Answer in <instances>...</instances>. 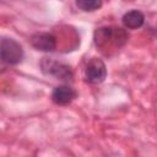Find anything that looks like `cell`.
<instances>
[{"mask_svg":"<svg viewBox=\"0 0 157 157\" xmlns=\"http://www.w3.org/2000/svg\"><path fill=\"white\" fill-rule=\"evenodd\" d=\"M105 77H107V67L104 61L99 58H91L83 70L85 81L91 85H98L103 82Z\"/></svg>","mask_w":157,"mask_h":157,"instance_id":"obj_4","label":"cell"},{"mask_svg":"<svg viewBox=\"0 0 157 157\" xmlns=\"http://www.w3.org/2000/svg\"><path fill=\"white\" fill-rule=\"evenodd\" d=\"M121 21H123V25L125 26V28L136 29V28H140L144 25L145 16L139 10H130V11L124 13Z\"/></svg>","mask_w":157,"mask_h":157,"instance_id":"obj_7","label":"cell"},{"mask_svg":"<svg viewBox=\"0 0 157 157\" xmlns=\"http://www.w3.org/2000/svg\"><path fill=\"white\" fill-rule=\"evenodd\" d=\"M76 6L83 11H96L102 6L101 0H77Z\"/></svg>","mask_w":157,"mask_h":157,"instance_id":"obj_8","label":"cell"},{"mask_svg":"<svg viewBox=\"0 0 157 157\" xmlns=\"http://www.w3.org/2000/svg\"><path fill=\"white\" fill-rule=\"evenodd\" d=\"M40 67L45 75L54 76V77L63 80V81H69L74 76L72 70L70 69L69 65L63 64L60 61H56L52 58H43L40 61Z\"/></svg>","mask_w":157,"mask_h":157,"instance_id":"obj_3","label":"cell"},{"mask_svg":"<svg viewBox=\"0 0 157 157\" xmlns=\"http://www.w3.org/2000/svg\"><path fill=\"white\" fill-rule=\"evenodd\" d=\"M94 43L101 49H107L109 47H123L128 42V32L124 28L107 26L99 27L94 31Z\"/></svg>","mask_w":157,"mask_h":157,"instance_id":"obj_1","label":"cell"},{"mask_svg":"<svg viewBox=\"0 0 157 157\" xmlns=\"http://www.w3.org/2000/svg\"><path fill=\"white\" fill-rule=\"evenodd\" d=\"M77 96V92L67 86V85H59L52 92V101L58 105H66L71 103Z\"/></svg>","mask_w":157,"mask_h":157,"instance_id":"obj_6","label":"cell"},{"mask_svg":"<svg viewBox=\"0 0 157 157\" xmlns=\"http://www.w3.org/2000/svg\"><path fill=\"white\" fill-rule=\"evenodd\" d=\"M0 55L2 63L7 65H17L23 59V49L15 39L2 37L0 43Z\"/></svg>","mask_w":157,"mask_h":157,"instance_id":"obj_2","label":"cell"},{"mask_svg":"<svg viewBox=\"0 0 157 157\" xmlns=\"http://www.w3.org/2000/svg\"><path fill=\"white\" fill-rule=\"evenodd\" d=\"M31 44L40 52H53L56 48V38L52 33H36L31 37Z\"/></svg>","mask_w":157,"mask_h":157,"instance_id":"obj_5","label":"cell"}]
</instances>
